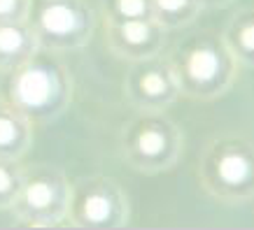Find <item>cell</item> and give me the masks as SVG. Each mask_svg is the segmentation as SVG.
<instances>
[{
    "label": "cell",
    "mask_w": 254,
    "mask_h": 230,
    "mask_svg": "<svg viewBox=\"0 0 254 230\" xmlns=\"http://www.w3.org/2000/svg\"><path fill=\"white\" fill-rule=\"evenodd\" d=\"M9 75L7 100L33 123H52L70 105L72 77L54 51L38 49V54Z\"/></svg>",
    "instance_id": "obj_1"
},
{
    "label": "cell",
    "mask_w": 254,
    "mask_h": 230,
    "mask_svg": "<svg viewBox=\"0 0 254 230\" xmlns=\"http://www.w3.org/2000/svg\"><path fill=\"white\" fill-rule=\"evenodd\" d=\"M180 95L198 102L215 100L229 91L238 77V61L222 35H198L170 56Z\"/></svg>",
    "instance_id": "obj_2"
},
{
    "label": "cell",
    "mask_w": 254,
    "mask_h": 230,
    "mask_svg": "<svg viewBox=\"0 0 254 230\" xmlns=\"http://www.w3.org/2000/svg\"><path fill=\"white\" fill-rule=\"evenodd\" d=\"M200 184L215 200L245 205L254 200V142L224 135L212 139L200 156Z\"/></svg>",
    "instance_id": "obj_3"
},
{
    "label": "cell",
    "mask_w": 254,
    "mask_h": 230,
    "mask_svg": "<svg viewBox=\"0 0 254 230\" xmlns=\"http://www.w3.org/2000/svg\"><path fill=\"white\" fill-rule=\"evenodd\" d=\"M185 149L182 131L166 112H135L119 133V153L138 172L156 175L177 165Z\"/></svg>",
    "instance_id": "obj_4"
},
{
    "label": "cell",
    "mask_w": 254,
    "mask_h": 230,
    "mask_svg": "<svg viewBox=\"0 0 254 230\" xmlns=\"http://www.w3.org/2000/svg\"><path fill=\"white\" fill-rule=\"evenodd\" d=\"M72 182L59 168L31 165L23 168L21 184L9 212L16 221L31 228H52L68 219Z\"/></svg>",
    "instance_id": "obj_5"
},
{
    "label": "cell",
    "mask_w": 254,
    "mask_h": 230,
    "mask_svg": "<svg viewBox=\"0 0 254 230\" xmlns=\"http://www.w3.org/2000/svg\"><path fill=\"white\" fill-rule=\"evenodd\" d=\"M40 49L65 54L82 49L96 26V14L84 0H42L40 12L28 16Z\"/></svg>",
    "instance_id": "obj_6"
},
{
    "label": "cell",
    "mask_w": 254,
    "mask_h": 230,
    "mask_svg": "<svg viewBox=\"0 0 254 230\" xmlns=\"http://www.w3.org/2000/svg\"><path fill=\"white\" fill-rule=\"evenodd\" d=\"M131 216V205L126 193L108 177H89L72 182L68 205L70 226L91 230L124 228Z\"/></svg>",
    "instance_id": "obj_7"
},
{
    "label": "cell",
    "mask_w": 254,
    "mask_h": 230,
    "mask_svg": "<svg viewBox=\"0 0 254 230\" xmlns=\"http://www.w3.org/2000/svg\"><path fill=\"white\" fill-rule=\"evenodd\" d=\"M128 65L131 68L124 77V98L133 112H166L180 98V86L168 54Z\"/></svg>",
    "instance_id": "obj_8"
},
{
    "label": "cell",
    "mask_w": 254,
    "mask_h": 230,
    "mask_svg": "<svg viewBox=\"0 0 254 230\" xmlns=\"http://www.w3.org/2000/svg\"><path fill=\"white\" fill-rule=\"evenodd\" d=\"M103 38L117 58L135 63L163 54L168 31L152 14L131 19L103 14Z\"/></svg>",
    "instance_id": "obj_9"
},
{
    "label": "cell",
    "mask_w": 254,
    "mask_h": 230,
    "mask_svg": "<svg viewBox=\"0 0 254 230\" xmlns=\"http://www.w3.org/2000/svg\"><path fill=\"white\" fill-rule=\"evenodd\" d=\"M35 123L14 107L7 98L0 100V161H21L31 149Z\"/></svg>",
    "instance_id": "obj_10"
},
{
    "label": "cell",
    "mask_w": 254,
    "mask_h": 230,
    "mask_svg": "<svg viewBox=\"0 0 254 230\" xmlns=\"http://www.w3.org/2000/svg\"><path fill=\"white\" fill-rule=\"evenodd\" d=\"M38 38L31 21L0 23V72H14L38 54Z\"/></svg>",
    "instance_id": "obj_11"
},
{
    "label": "cell",
    "mask_w": 254,
    "mask_h": 230,
    "mask_svg": "<svg viewBox=\"0 0 254 230\" xmlns=\"http://www.w3.org/2000/svg\"><path fill=\"white\" fill-rule=\"evenodd\" d=\"M240 68H254V9H245L233 16L222 33Z\"/></svg>",
    "instance_id": "obj_12"
},
{
    "label": "cell",
    "mask_w": 254,
    "mask_h": 230,
    "mask_svg": "<svg viewBox=\"0 0 254 230\" xmlns=\"http://www.w3.org/2000/svg\"><path fill=\"white\" fill-rule=\"evenodd\" d=\"M203 9L196 0H149V14L161 23L166 31H182Z\"/></svg>",
    "instance_id": "obj_13"
},
{
    "label": "cell",
    "mask_w": 254,
    "mask_h": 230,
    "mask_svg": "<svg viewBox=\"0 0 254 230\" xmlns=\"http://www.w3.org/2000/svg\"><path fill=\"white\" fill-rule=\"evenodd\" d=\"M21 161H0V209H9L21 184Z\"/></svg>",
    "instance_id": "obj_14"
},
{
    "label": "cell",
    "mask_w": 254,
    "mask_h": 230,
    "mask_svg": "<svg viewBox=\"0 0 254 230\" xmlns=\"http://www.w3.org/2000/svg\"><path fill=\"white\" fill-rule=\"evenodd\" d=\"M110 16H124V19H131V16H147L149 14V0H112L110 9L103 12Z\"/></svg>",
    "instance_id": "obj_15"
},
{
    "label": "cell",
    "mask_w": 254,
    "mask_h": 230,
    "mask_svg": "<svg viewBox=\"0 0 254 230\" xmlns=\"http://www.w3.org/2000/svg\"><path fill=\"white\" fill-rule=\"evenodd\" d=\"M33 0H0V23L28 21Z\"/></svg>",
    "instance_id": "obj_16"
},
{
    "label": "cell",
    "mask_w": 254,
    "mask_h": 230,
    "mask_svg": "<svg viewBox=\"0 0 254 230\" xmlns=\"http://www.w3.org/2000/svg\"><path fill=\"white\" fill-rule=\"evenodd\" d=\"M198 2V7L200 9H205V7H224V5H229L231 0H196Z\"/></svg>",
    "instance_id": "obj_17"
}]
</instances>
